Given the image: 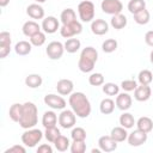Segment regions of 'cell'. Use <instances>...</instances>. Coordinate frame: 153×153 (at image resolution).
Returning a JSON list of instances; mask_svg holds the SVG:
<instances>
[{
  "mask_svg": "<svg viewBox=\"0 0 153 153\" xmlns=\"http://www.w3.org/2000/svg\"><path fill=\"white\" fill-rule=\"evenodd\" d=\"M25 152H26V149H25L24 146H22V145H13L10 148H7L4 153H25Z\"/></svg>",
  "mask_w": 153,
  "mask_h": 153,
  "instance_id": "cell-44",
  "label": "cell"
},
{
  "mask_svg": "<svg viewBox=\"0 0 153 153\" xmlns=\"http://www.w3.org/2000/svg\"><path fill=\"white\" fill-rule=\"evenodd\" d=\"M110 135H111V137H112L115 141H117V142H123L124 140L128 139V131H127V129H126L124 127H122V126H121V127H115V128H112Z\"/></svg>",
  "mask_w": 153,
  "mask_h": 153,
  "instance_id": "cell-21",
  "label": "cell"
},
{
  "mask_svg": "<svg viewBox=\"0 0 153 153\" xmlns=\"http://www.w3.org/2000/svg\"><path fill=\"white\" fill-rule=\"evenodd\" d=\"M11 51V45L8 47H0V59H5Z\"/></svg>",
  "mask_w": 153,
  "mask_h": 153,
  "instance_id": "cell-47",
  "label": "cell"
},
{
  "mask_svg": "<svg viewBox=\"0 0 153 153\" xmlns=\"http://www.w3.org/2000/svg\"><path fill=\"white\" fill-rule=\"evenodd\" d=\"M41 29H42V26H41L37 22H35V20H27V22H25V23L23 24V27H22L23 33H24L26 37H29V38H30L31 36L36 35L37 32H39Z\"/></svg>",
  "mask_w": 153,
  "mask_h": 153,
  "instance_id": "cell-18",
  "label": "cell"
},
{
  "mask_svg": "<svg viewBox=\"0 0 153 153\" xmlns=\"http://www.w3.org/2000/svg\"><path fill=\"white\" fill-rule=\"evenodd\" d=\"M71 137L73 140H86V130L81 127H75L72 129Z\"/></svg>",
  "mask_w": 153,
  "mask_h": 153,
  "instance_id": "cell-41",
  "label": "cell"
},
{
  "mask_svg": "<svg viewBox=\"0 0 153 153\" xmlns=\"http://www.w3.org/2000/svg\"><path fill=\"white\" fill-rule=\"evenodd\" d=\"M94 4L90 0H84L81 2H79L78 5V13H79V18L81 22L84 23H90L94 19Z\"/></svg>",
  "mask_w": 153,
  "mask_h": 153,
  "instance_id": "cell-4",
  "label": "cell"
},
{
  "mask_svg": "<svg viewBox=\"0 0 153 153\" xmlns=\"http://www.w3.org/2000/svg\"><path fill=\"white\" fill-rule=\"evenodd\" d=\"M44 103H45V105H48L49 108H51L54 110H63L66 108V100L61 96H57L54 93L45 94Z\"/></svg>",
  "mask_w": 153,
  "mask_h": 153,
  "instance_id": "cell-10",
  "label": "cell"
},
{
  "mask_svg": "<svg viewBox=\"0 0 153 153\" xmlns=\"http://www.w3.org/2000/svg\"><path fill=\"white\" fill-rule=\"evenodd\" d=\"M127 23H128L127 17H126L124 14H122V13H118V14L112 16V18H111V20H110L111 26H112L114 29H116V30H121V29L126 27Z\"/></svg>",
  "mask_w": 153,
  "mask_h": 153,
  "instance_id": "cell-24",
  "label": "cell"
},
{
  "mask_svg": "<svg viewBox=\"0 0 153 153\" xmlns=\"http://www.w3.org/2000/svg\"><path fill=\"white\" fill-rule=\"evenodd\" d=\"M38 122V109L32 102L23 104V114L19 120V126L24 129L33 128Z\"/></svg>",
  "mask_w": 153,
  "mask_h": 153,
  "instance_id": "cell-3",
  "label": "cell"
},
{
  "mask_svg": "<svg viewBox=\"0 0 153 153\" xmlns=\"http://www.w3.org/2000/svg\"><path fill=\"white\" fill-rule=\"evenodd\" d=\"M117 47H118V43H117V41L114 39V38H108V39H105V41L103 42V44H102L103 51H104V53H108V54L114 53V51L117 49Z\"/></svg>",
  "mask_w": 153,
  "mask_h": 153,
  "instance_id": "cell-36",
  "label": "cell"
},
{
  "mask_svg": "<svg viewBox=\"0 0 153 153\" xmlns=\"http://www.w3.org/2000/svg\"><path fill=\"white\" fill-rule=\"evenodd\" d=\"M100 8L104 13L115 16L122 12L123 4L121 2V0H103L100 4Z\"/></svg>",
  "mask_w": 153,
  "mask_h": 153,
  "instance_id": "cell-7",
  "label": "cell"
},
{
  "mask_svg": "<svg viewBox=\"0 0 153 153\" xmlns=\"http://www.w3.org/2000/svg\"><path fill=\"white\" fill-rule=\"evenodd\" d=\"M76 122V115L73 112V110H62L59 115V124L63 129L73 128Z\"/></svg>",
  "mask_w": 153,
  "mask_h": 153,
  "instance_id": "cell-9",
  "label": "cell"
},
{
  "mask_svg": "<svg viewBox=\"0 0 153 153\" xmlns=\"http://www.w3.org/2000/svg\"><path fill=\"white\" fill-rule=\"evenodd\" d=\"M149 60H151V62L153 63V50L151 51V55H149Z\"/></svg>",
  "mask_w": 153,
  "mask_h": 153,
  "instance_id": "cell-49",
  "label": "cell"
},
{
  "mask_svg": "<svg viewBox=\"0 0 153 153\" xmlns=\"http://www.w3.org/2000/svg\"><path fill=\"white\" fill-rule=\"evenodd\" d=\"M91 31L97 36H103L109 31V24L104 19H93L91 22Z\"/></svg>",
  "mask_w": 153,
  "mask_h": 153,
  "instance_id": "cell-14",
  "label": "cell"
},
{
  "mask_svg": "<svg viewBox=\"0 0 153 153\" xmlns=\"http://www.w3.org/2000/svg\"><path fill=\"white\" fill-rule=\"evenodd\" d=\"M81 31H82V25L78 20H74L68 24H62V26L60 27V33L63 38H72L81 33Z\"/></svg>",
  "mask_w": 153,
  "mask_h": 153,
  "instance_id": "cell-6",
  "label": "cell"
},
{
  "mask_svg": "<svg viewBox=\"0 0 153 153\" xmlns=\"http://www.w3.org/2000/svg\"><path fill=\"white\" fill-rule=\"evenodd\" d=\"M45 32H42V31H39V32H37L36 35H33V36H31L30 37V42H31V44L32 45H35V47H41V45H43L44 43H45Z\"/></svg>",
  "mask_w": 153,
  "mask_h": 153,
  "instance_id": "cell-39",
  "label": "cell"
},
{
  "mask_svg": "<svg viewBox=\"0 0 153 153\" xmlns=\"http://www.w3.org/2000/svg\"><path fill=\"white\" fill-rule=\"evenodd\" d=\"M115 105H116V103H115L111 98H104V99L100 102V104H99V110H100V112L104 114V115H110V114L114 112Z\"/></svg>",
  "mask_w": 153,
  "mask_h": 153,
  "instance_id": "cell-25",
  "label": "cell"
},
{
  "mask_svg": "<svg viewBox=\"0 0 153 153\" xmlns=\"http://www.w3.org/2000/svg\"><path fill=\"white\" fill-rule=\"evenodd\" d=\"M72 153H84L86 151V143L85 140H73L69 147Z\"/></svg>",
  "mask_w": 153,
  "mask_h": 153,
  "instance_id": "cell-38",
  "label": "cell"
},
{
  "mask_svg": "<svg viewBox=\"0 0 153 153\" xmlns=\"http://www.w3.org/2000/svg\"><path fill=\"white\" fill-rule=\"evenodd\" d=\"M60 19L62 24H68L76 20V14L73 8H65L60 14Z\"/></svg>",
  "mask_w": 153,
  "mask_h": 153,
  "instance_id": "cell-31",
  "label": "cell"
},
{
  "mask_svg": "<svg viewBox=\"0 0 153 153\" xmlns=\"http://www.w3.org/2000/svg\"><path fill=\"white\" fill-rule=\"evenodd\" d=\"M88 82L92 86H100L104 84V76L102 73H92L88 76Z\"/></svg>",
  "mask_w": 153,
  "mask_h": 153,
  "instance_id": "cell-40",
  "label": "cell"
},
{
  "mask_svg": "<svg viewBox=\"0 0 153 153\" xmlns=\"http://www.w3.org/2000/svg\"><path fill=\"white\" fill-rule=\"evenodd\" d=\"M128 143L133 147H139L141 145H143L147 141V133L140 130V129H135L134 131H131L130 134H128Z\"/></svg>",
  "mask_w": 153,
  "mask_h": 153,
  "instance_id": "cell-11",
  "label": "cell"
},
{
  "mask_svg": "<svg viewBox=\"0 0 153 153\" xmlns=\"http://www.w3.org/2000/svg\"><path fill=\"white\" fill-rule=\"evenodd\" d=\"M74 84L69 79H60L56 84V90L61 96H69L73 92Z\"/></svg>",
  "mask_w": 153,
  "mask_h": 153,
  "instance_id": "cell-17",
  "label": "cell"
},
{
  "mask_svg": "<svg viewBox=\"0 0 153 153\" xmlns=\"http://www.w3.org/2000/svg\"><path fill=\"white\" fill-rule=\"evenodd\" d=\"M97 60H98V51L96 50V48L86 47L80 53L78 67L82 73H90L93 71Z\"/></svg>",
  "mask_w": 153,
  "mask_h": 153,
  "instance_id": "cell-2",
  "label": "cell"
},
{
  "mask_svg": "<svg viewBox=\"0 0 153 153\" xmlns=\"http://www.w3.org/2000/svg\"><path fill=\"white\" fill-rule=\"evenodd\" d=\"M137 80L140 85H149L153 80V73L148 69H142L137 75Z\"/></svg>",
  "mask_w": 153,
  "mask_h": 153,
  "instance_id": "cell-34",
  "label": "cell"
},
{
  "mask_svg": "<svg viewBox=\"0 0 153 153\" xmlns=\"http://www.w3.org/2000/svg\"><path fill=\"white\" fill-rule=\"evenodd\" d=\"M43 80L39 74H29L25 78V85L30 88H37L42 85Z\"/></svg>",
  "mask_w": 153,
  "mask_h": 153,
  "instance_id": "cell-29",
  "label": "cell"
},
{
  "mask_svg": "<svg viewBox=\"0 0 153 153\" xmlns=\"http://www.w3.org/2000/svg\"><path fill=\"white\" fill-rule=\"evenodd\" d=\"M152 90L149 85H140L134 90V98L137 102H146L151 98Z\"/></svg>",
  "mask_w": 153,
  "mask_h": 153,
  "instance_id": "cell-15",
  "label": "cell"
},
{
  "mask_svg": "<svg viewBox=\"0 0 153 153\" xmlns=\"http://www.w3.org/2000/svg\"><path fill=\"white\" fill-rule=\"evenodd\" d=\"M116 106L122 110V111H127L128 109H130L131 106V103H133V99L130 97V94H128L127 92H123V93H118L117 97H116Z\"/></svg>",
  "mask_w": 153,
  "mask_h": 153,
  "instance_id": "cell-16",
  "label": "cell"
},
{
  "mask_svg": "<svg viewBox=\"0 0 153 153\" xmlns=\"http://www.w3.org/2000/svg\"><path fill=\"white\" fill-rule=\"evenodd\" d=\"M37 153H53V147L48 143H42L37 148Z\"/></svg>",
  "mask_w": 153,
  "mask_h": 153,
  "instance_id": "cell-45",
  "label": "cell"
},
{
  "mask_svg": "<svg viewBox=\"0 0 153 153\" xmlns=\"http://www.w3.org/2000/svg\"><path fill=\"white\" fill-rule=\"evenodd\" d=\"M61 135V133H60V129L55 126V127H50V128H45V131H44V137L49 141V142H51V143H54V141L59 137Z\"/></svg>",
  "mask_w": 153,
  "mask_h": 153,
  "instance_id": "cell-35",
  "label": "cell"
},
{
  "mask_svg": "<svg viewBox=\"0 0 153 153\" xmlns=\"http://www.w3.org/2000/svg\"><path fill=\"white\" fill-rule=\"evenodd\" d=\"M120 124L122 127H124L126 129H130L134 127V124H136L135 122V118L134 116L130 114V112H123L121 116H120Z\"/></svg>",
  "mask_w": 153,
  "mask_h": 153,
  "instance_id": "cell-28",
  "label": "cell"
},
{
  "mask_svg": "<svg viewBox=\"0 0 153 153\" xmlns=\"http://www.w3.org/2000/svg\"><path fill=\"white\" fill-rule=\"evenodd\" d=\"M11 33L8 31H1L0 32V47H8L11 45Z\"/></svg>",
  "mask_w": 153,
  "mask_h": 153,
  "instance_id": "cell-43",
  "label": "cell"
},
{
  "mask_svg": "<svg viewBox=\"0 0 153 153\" xmlns=\"http://www.w3.org/2000/svg\"><path fill=\"white\" fill-rule=\"evenodd\" d=\"M31 49H32V44L31 42H27V41H19L14 45V51L20 56H25L30 54Z\"/></svg>",
  "mask_w": 153,
  "mask_h": 153,
  "instance_id": "cell-22",
  "label": "cell"
},
{
  "mask_svg": "<svg viewBox=\"0 0 153 153\" xmlns=\"http://www.w3.org/2000/svg\"><path fill=\"white\" fill-rule=\"evenodd\" d=\"M22 114H23V104L14 103V104L11 105V108L8 110V115H10V118L13 122H19V120L22 117Z\"/></svg>",
  "mask_w": 153,
  "mask_h": 153,
  "instance_id": "cell-26",
  "label": "cell"
},
{
  "mask_svg": "<svg viewBox=\"0 0 153 153\" xmlns=\"http://www.w3.org/2000/svg\"><path fill=\"white\" fill-rule=\"evenodd\" d=\"M57 121H59V118H57V116L54 111H45L42 116V124H43L44 128L55 127Z\"/></svg>",
  "mask_w": 153,
  "mask_h": 153,
  "instance_id": "cell-20",
  "label": "cell"
},
{
  "mask_svg": "<svg viewBox=\"0 0 153 153\" xmlns=\"http://www.w3.org/2000/svg\"><path fill=\"white\" fill-rule=\"evenodd\" d=\"M121 87L123 88V91L126 92H130V91H134L136 87H137V82L133 79H129V80H123L121 82Z\"/></svg>",
  "mask_w": 153,
  "mask_h": 153,
  "instance_id": "cell-42",
  "label": "cell"
},
{
  "mask_svg": "<svg viewBox=\"0 0 153 153\" xmlns=\"http://www.w3.org/2000/svg\"><path fill=\"white\" fill-rule=\"evenodd\" d=\"M100 151H102L100 148H99V149H92V153H99Z\"/></svg>",
  "mask_w": 153,
  "mask_h": 153,
  "instance_id": "cell-51",
  "label": "cell"
},
{
  "mask_svg": "<svg viewBox=\"0 0 153 153\" xmlns=\"http://www.w3.org/2000/svg\"><path fill=\"white\" fill-rule=\"evenodd\" d=\"M35 1H36L37 4H43V2H45L47 0H35Z\"/></svg>",
  "mask_w": 153,
  "mask_h": 153,
  "instance_id": "cell-50",
  "label": "cell"
},
{
  "mask_svg": "<svg viewBox=\"0 0 153 153\" xmlns=\"http://www.w3.org/2000/svg\"><path fill=\"white\" fill-rule=\"evenodd\" d=\"M54 146H55V148H56L59 152H66V151L71 147V142H69V139H68L67 136L60 135V136L54 141Z\"/></svg>",
  "mask_w": 153,
  "mask_h": 153,
  "instance_id": "cell-30",
  "label": "cell"
},
{
  "mask_svg": "<svg viewBox=\"0 0 153 153\" xmlns=\"http://www.w3.org/2000/svg\"><path fill=\"white\" fill-rule=\"evenodd\" d=\"M43 137V133L39 130V129H36V128H30V129H26L23 134H22V142L23 145H25L26 147H35Z\"/></svg>",
  "mask_w": 153,
  "mask_h": 153,
  "instance_id": "cell-5",
  "label": "cell"
},
{
  "mask_svg": "<svg viewBox=\"0 0 153 153\" xmlns=\"http://www.w3.org/2000/svg\"><path fill=\"white\" fill-rule=\"evenodd\" d=\"M10 4V0H0V6L1 7H6Z\"/></svg>",
  "mask_w": 153,
  "mask_h": 153,
  "instance_id": "cell-48",
  "label": "cell"
},
{
  "mask_svg": "<svg viewBox=\"0 0 153 153\" xmlns=\"http://www.w3.org/2000/svg\"><path fill=\"white\" fill-rule=\"evenodd\" d=\"M133 16H134L135 23H137L140 25H146L149 22V19H151V14H149V12L146 8L145 10H141V11H139L136 13H134Z\"/></svg>",
  "mask_w": 153,
  "mask_h": 153,
  "instance_id": "cell-32",
  "label": "cell"
},
{
  "mask_svg": "<svg viewBox=\"0 0 153 153\" xmlns=\"http://www.w3.org/2000/svg\"><path fill=\"white\" fill-rule=\"evenodd\" d=\"M68 103L71 109L76 115V117L86 118L91 114V103L85 93L82 92H72L69 94Z\"/></svg>",
  "mask_w": 153,
  "mask_h": 153,
  "instance_id": "cell-1",
  "label": "cell"
},
{
  "mask_svg": "<svg viewBox=\"0 0 153 153\" xmlns=\"http://www.w3.org/2000/svg\"><path fill=\"white\" fill-rule=\"evenodd\" d=\"M65 50L69 54H73V53H76L80 48H81V42L78 39V38H68L66 42H65Z\"/></svg>",
  "mask_w": 153,
  "mask_h": 153,
  "instance_id": "cell-27",
  "label": "cell"
},
{
  "mask_svg": "<svg viewBox=\"0 0 153 153\" xmlns=\"http://www.w3.org/2000/svg\"><path fill=\"white\" fill-rule=\"evenodd\" d=\"M26 14L32 19H43L44 8L39 4H31L26 7Z\"/></svg>",
  "mask_w": 153,
  "mask_h": 153,
  "instance_id": "cell-19",
  "label": "cell"
},
{
  "mask_svg": "<svg viewBox=\"0 0 153 153\" xmlns=\"http://www.w3.org/2000/svg\"><path fill=\"white\" fill-rule=\"evenodd\" d=\"M41 26H42V30L45 33H54L57 30H60V23H59L57 18H55L53 16H49V17L43 18Z\"/></svg>",
  "mask_w": 153,
  "mask_h": 153,
  "instance_id": "cell-12",
  "label": "cell"
},
{
  "mask_svg": "<svg viewBox=\"0 0 153 153\" xmlns=\"http://www.w3.org/2000/svg\"><path fill=\"white\" fill-rule=\"evenodd\" d=\"M127 7H128V11L131 14H134V13H136V12L146 8V1L145 0H130L128 2V6Z\"/></svg>",
  "mask_w": 153,
  "mask_h": 153,
  "instance_id": "cell-33",
  "label": "cell"
},
{
  "mask_svg": "<svg viewBox=\"0 0 153 153\" xmlns=\"http://www.w3.org/2000/svg\"><path fill=\"white\" fill-rule=\"evenodd\" d=\"M103 92L106 96H117L120 92V86L115 82H105L103 84Z\"/></svg>",
  "mask_w": 153,
  "mask_h": 153,
  "instance_id": "cell-37",
  "label": "cell"
},
{
  "mask_svg": "<svg viewBox=\"0 0 153 153\" xmlns=\"http://www.w3.org/2000/svg\"><path fill=\"white\" fill-rule=\"evenodd\" d=\"M45 53L50 60H59L65 53V45L59 41H53L47 45Z\"/></svg>",
  "mask_w": 153,
  "mask_h": 153,
  "instance_id": "cell-8",
  "label": "cell"
},
{
  "mask_svg": "<svg viewBox=\"0 0 153 153\" xmlns=\"http://www.w3.org/2000/svg\"><path fill=\"white\" fill-rule=\"evenodd\" d=\"M98 146L103 152H114L117 148V141H115L111 135H103L98 140Z\"/></svg>",
  "mask_w": 153,
  "mask_h": 153,
  "instance_id": "cell-13",
  "label": "cell"
},
{
  "mask_svg": "<svg viewBox=\"0 0 153 153\" xmlns=\"http://www.w3.org/2000/svg\"><path fill=\"white\" fill-rule=\"evenodd\" d=\"M145 42L149 47H153V30H149V31L146 32V35H145Z\"/></svg>",
  "mask_w": 153,
  "mask_h": 153,
  "instance_id": "cell-46",
  "label": "cell"
},
{
  "mask_svg": "<svg viewBox=\"0 0 153 153\" xmlns=\"http://www.w3.org/2000/svg\"><path fill=\"white\" fill-rule=\"evenodd\" d=\"M136 127H137V129L148 134L149 131L153 130V121L147 116H142L136 121Z\"/></svg>",
  "mask_w": 153,
  "mask_h": 153,
  "instance_id": "cell-23",
  "label": "cell"
}]
</instances>
